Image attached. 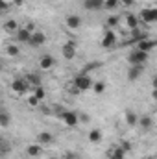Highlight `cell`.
Here are the masks:
<instances>
[{"instance_id":"1","label":"cell","mask_w":157,"mask_h":159,"mask_svg":"<svg viewBox=\"0 0 157 159\" xmlns=\"http://www.w3.org/2000/svg\"><path fill=\"white\" fill-rule=\"evenodd\" d=\"M148 52H142V50H131L129 54H128V63L129 65H144L146 61H148Z\"/></svg>"},{"instance_id":"2","label":"cell","mask_w":157,"mask_h":159,"mask_svg":"<svg viewBox=\"0 0 157 159\" xmlns=\"http://www.w3.org/2000/svg\"><path fill=\"white\" fill-rule=\"evenodd\" d=\"M74 87H76V91L85 93V91H89V89L92 87V80H91V76H89V74L79 72L78 76L74 78Z\"/></svg>"},{"instance_id":"3","label":"cell","mask_w":157,"mask_h":159,"mask_svg":"<svg viewBox=\"0 0 157 159\" xmlns=\"http://www.w3.org/2000/svg\"><path fill=\"white\" fill-rule=\"evenodd\" d=\"M137 19H139V22H144V24H154V22L157 20V9H155V7H144Z\"/></svg>"},{"instance_id":"4","label":"cell","mask_w":157,"mask_h":159,"mask_svg":"<svg viewBox=\"0 0 157 159\" xmlns=\"http://www.w3.org/2000/svg\"><path fill=\"white\" fill-rule=\"evenodd\" d=\"M11 91L17 93V94H24L28 91V81L24 78H15L11 81Z\"/></svg>"},{"instance_id":"5","label":"cell","mask_w":157,"mask_h":159,"mask_svg":"<svg viewBox=\"0 0 157 159\" xmlns=\"http://www.w3.org/2000/svg\"><path fill=\"white\" fill-rule=\"evenodd\" d=\"M115 43H117V35H115V32H113V30H107V32L104 34L102 41H100V44H102L104 48H113V46H115Z\"/></svg>"},{"instance_id":"6","label":"cell","mask_w":157,"mask_h":159,"mask_svg":"<svg viewBox=\"0 0 157 159\" xmlns=\"http://www.w3.org/2000/svg\"><path fill=\"white\" fill-rule=\"evenodd\" d=\"M61 52H63V57L70 61V59H74V57H76V44H74L72 41H69V43H65V44H63Z\"/></svg>"},{"instance_id":"7","label":"cell","mask_w":157,"mask_h":159,"mask_svg":"<svg viewBox=\"0 0 157 159\" xmlns=\"http://www.w3.org/2000/svg\"><path fill=\"white\" fill-rule=\"evenodd\" d=\"M142 70H144V65H129V69H128V80L129 81H137V80L141 78Z\"/></svg>"},{"instance_id":"8","label":"cell","mask_w":157,"mask_h":159,"mask_svg":"<svg viewBox=\"0 0 157 159\" xmlns=\"http://www.w3.org/2000/svg\"><path fill=\"white\" fill-rule=\"evenodd\" d=\"M61 117H63L65 124H67L69 128H76V126H78V122H79V117L74 113V111H65Z\"/></svg>"},{"instance_id":"9","label":"cell","mask_w":157,"mask_h":159,"mask_svg":"<svg viewBox=\"0 0 157 159\" xmlns=\"http://www.w3.org/2000/svg\"><path fill=\"white\" fill-rule=\"evenodd\" d=\"M155 46V41H152V39H148V37H142V39H139L137 41V50H142V52H148L150 54V50Z\"/></svg>"},{"instance_id":"10","label":"cell","mask_w":157,"mask_h":159,"mask_svg":"<svg viewBox=\"0 0 157 159\" xmlns=\"http://www.w3.org/2000/svg\"><path fill=\"white\" fill-rule=\"evenodd\" d=\"M56 65V59L52 57V56H43V57H39V69L41 70H50L52 67Z\"/></svg>"},{"instance_id":"11","label":"cell","mask_w":157,"mask_h":159,"mask_svg":"<svg viewBox=\"0 0 157 159\" xmlns=\"http://www.w3.org/2000/svg\"><path fill=\"white\" fill-rule=\"evenodd\" d=\"M65 24H67L69 30H78L79 26H81V17L79 15H69L65 19Z\"/></svg>"},{"instance_id":"12","label":"cell","mask_w":157,"mask_h":159,"mask_svg":"<svg viewBox=\"0 0 157 159\" xmlns=\"http://www.w3.org/2000/svg\"><path fill=\"white\" fill-rule=\"evenodd\" d=\"M44 43H46V35L43 32H32V37H30L32 46H43Z\"/></svg>"},{"instance_id":"13","label":"cell","mask_w":157,"mask_h":159,"mask_svg":"<svg viewBox=\"0 0 157 159\" xmlns=\"http://www.w3.org/2000/svg\"><path fill=\"white\" fill-rule=\"evenodd\" d=\"M126 152L120 146H113L111 150H107V159H126Z\"/></svg>"},{"instance_id":"14","label":"cell","mask_w":157,"mask_h":159,"mask_svg":"<svg viewBox=\"0 0 157 159\" xmlns=\"http://www.w3.org/2000/svg\"><path fill=\"white\" fill-rule=\"evenodd\" d=\"M54 143V135L50 133V131H41L37 133V144H52Z\"/></svg>"},{"instance_id":"15","label":"cell","mask_w":157,"mask_h":159,"mask_svg":"<svg viewBox=\"0 0 157 159\" xmlns=\"http://www.w3.org/2000/svg\"><path fill=\"white\" fill-rule=\"evenodd\" d=\"M83 7L89 11H96L104 7V0H83Z\"/></svg>"},{"instance_id":"16","label":"cell","mask_w":157,"mask_h":159,"mask_svg":"<svg viewBox=\"0 0 157 159\" xmlns=\"http://www.w3.org/2000/svg\"><path fill=\"white\" fill-rule=\"evenodd\" d=\"M15 34H17L15 37H17V41H19V43H30V37H32V32H28L26 28H20V30H17Z\"/></svg>"},{"instance_id":"17","label":"cell","mask_w":157,"mask_h":159,"mask_svg":"<svg viewBox=\"0 0 157 159\" xmlns=\"http://www.w3.org/2000/svg\"><path fill=\"white\" fill-rule=\"evenodd\" d=\"M102 137H104V133H102V129H98V128H94V129L89 131V143H92V144L100 143Z\"/></svg>"},{"instance_id":"18","label":"cell","mask_w":157,"mask_h":159,"mask_svg":"<svg viewBox=\"0 0 157 159\" xmlns=\"http://www.w3.org/2000/svg\"><path fill=\"white\" fill-rule=\"evenodd\" d=\"M26 154H28V157H39L43 154V146L41 144H30L26 148Z\"/></svg>"},{"instance_id":"19","label":"cell","mask_w":157,"mask_h":159,"mask_svg":"<svg viewBox=\"0 0 157 159\" xmlns=\"http://www.w3.org/2000/svg\"><path fill=\"white\" fill-rule=\"evenodd\" d=\"M137 124H139L141 128H144V129H150V128L154 126V119H152L150 115H142V117H139Z\"/></svg>"},{"instance_id":"20","label":"cell","mask_w":157,"mask_h":159,"mask_svg":"<svg viewBox=\"0 0 157 159\" xmlns=\"http://www.w3.org/2000/svg\"><path fill=\"white\" fill-rule=\"evenodd\" d=\"M124 119H126V124H128V126H137L139 117H137V113H135L133 109H128L126 115H124Z\"/></svg>"},{"instance_id":"21","label":"cell","mask_w":157,"mask_h":159,"mask_svg":"<svg viewBox=\"0 0 157 159\" xmlns=\"http://www.w3.org/2000/svg\"><path fill=\"white\" fill-rule=\"evenodd\" d=\"M126 24H128V28H129V30H135V28H139V24H141V22H139V19H137L135 15H131V13H129V15H126Z\"/></svg>"},{"instance_id":"22","label":"cell","mask_w":157,"mask_h":159,"mask_svg":"<svg viewBox=\"0 0 157 159\" xmlns=\"http://www.w3.org/2000/svg\"><path fill=\"white\" fill-rule=\"evenodd\" d=\"M4 30L7 32V34H15L19 28H17V20H13V19H9V20H6L4 22Z\"/></svg>"},{"instance_id":"23","label":"cell","mask_w":157,"mask_h":159,"mask_svg":"<svg viewBox=\"0 0 157 159\" xmlns=\"http://www.w3.org/2000/svg\"><path fill=\"white\" fill-rule=\"evenodd\" d=\"M6 54H7L9 57H17V56L20 54V48H19L17 44H7V46H6Z\"/></svg>"},{"instance_id":"24","label":"cell","mask_w":157,"mask_h":159,"mask_svg":"<svg viewBox=\"0 0 157 159\" xmlns=\"http://www.w3.org/2000/svg\"><path fill=\"white\" fill-rule=\"evenodd\" d=\"M120 6V0H104V7L102 9H107V11H113Z\"/></svg>"},{"instance_id":"25","label":"cell","mask_w":157,"mask_h":159,"mask_svg":"<svg viewBox=\"0 0 157 159\" xmlns=\"http://www.w3.org/2000/svg\"><path fill=\"white\" fill-rule=\"evenodd\" d=\"M100 67H102V63H100V61H91V63H87V67H85L81 72H83V74H89L91 70H94V69H100Z\"/></svg>"},{"instance_id":"26","label":"cell","mask_w":157,"mask_h":159,"mask_svg":"<svg viewBox=\"0 0 157 159\" xmlns=\"http://www.w3.org/2000/svg\"><path fill=\"white\" fill-rule=\"evenodd\" d=\"M91 89L94 91V94H104V91H105V83H104V81H96V83H92Z\"/></svg>"},{"instance_id":"27","label":"cell","mask_w":157,"mask_h":159,"mask_svg":"<svg viewBox=\"0 0 157 159\" xmlns=\"http://www.w3.org/2000/svg\"><path fill=\"white\" fill-rule=\"evenodd\" d=\"M9 124H11V117H9V113L0 111V126H2V128H7Z\"/></svg>"},{"instance_id":"28","label":"cell","mask_w":157,"mask_h":159,"mask_svg":"<svg viewBox=\"0 0 157 159\" xmlns=\"http://www.w3.org/2000/svg\"><path fill=\"white\" fill-rule=\"evenodd\" d=\"M24 80H26L28 83H32L34 87H39V85H41V78L37 76V74H28Z\"/></svg>"},{"instance_id":"29","label":"cell","mask_w":157,"mask_h":159,"mask_svg":"<svg viewBox=\"0 0 157 159\" xmlns=\"http://www.w3.org/2000/svg\"><path fill=\"white\" fill-rule=\"evenodd\" d=\"M34 96H35L37 100H43V98L46 96V91H44V87H43V85H39V87H35V89H34Z\"/></svg>"},{"instance_id":"30","label":"cell","mask_w":157,"mask_h":159,"mask_svg":"<svg viewBox=\"0 0 157 159\" xmlns=\"http://www.w3.org/2000/svg\"><path fill=\"white\" fill-rule=\"evenodd\" d=\"M120 148H122V150H124V152H126V154H129V152H131V150H133V144H131V143H129V141H126V139H124V141H122V143H120Z\"/></svg>"},{"instance_id":"31","label":"cell","mask_w":157,"mask_h":159,"mask_svg":"<svg viewBox=\"0 0 157 159\" xmlns=\"http://www.w3.org/2000/svg\"><path fill=\"white\" fill-rule=\"evenodd\" d=\"M118 20H120V19H118L117 15L107 17V26H109V28H115V26H118Z\"/></svg>"},{"instance_id":"32","label":"cell","mask_w":157,"mask_h":159,"mask_svg":"<svg viewBox=\"0 0 157 159\" xmlns=\"http://www.w3.org/2000/svg\"><path fill=\"white\" fill-rule=\"evenodd\" d=\"M39 102H41V100H37L34 94L28 98V106H30V107H39Z\"/></svg>"},{"instance_id":"33","label":"cell","mask_w":157,"mask_h":159,"mask_svg":"<svg viewBox=\"0 0 157 159\" xmlns=\"http://www.w3.org/2000/svg\"><path fill=\"white\" fill-rule=\"evenodd\" d=\"M9 6H11V2H6V0H0V11H6V9H9Z\"/></svg>"},{"instance_id":"34","label":"cell","mask_w":157,"mask_h":159,"mask_svg":"<svg viewBox=\"0 0 157 159\" xmlns=\"http://www.w3.org/2000/svg\"><path fill=\"white\" fill-rule=\"evenodd\" d=\"M65 159H78L76 152H65Z\"/></svg>"},{"instance_id":"35","label":"cell","mask_w":157,"mask_h":159,"mask_svg":"<svg viewBox=\"0 0 157 159\" xmlns=\"http://www.w3.org/2000/svg\"><path fill=\"white\" fill-rule=\"evenodd\" d=\"M133 4H135V0H120V6H126V7H129Z\"/></svg>"},{"instance_id":"36","label":"cell","mask_w":157,"mask_h":159,"mask_svg":"<svg viewBox=\"0 0 157 159\" xmlns=\"http://www.w3.org/2000/svg\"><path fill=\"white\" fill-rule=\"evenodd\" d=\"M24 0H11V6H22Z\"/></svg>"},{"instance_id":"37","label":"cell","mask_w":157,"mask_h":159,"mask_svg":"<svg viewBox=\"0 0 157 159\" xmlns=\"http://www.w3.org/2000/svg\"><path fill=\"white\" fill-rule=\"evenodd\" d=\"M79 119L83 120V122H89V115H81V117H79Z\"/></svg>"},{"instance_id":"38","label":"cell","mask_w":157,"mask_h":159,"mask_svg":"<svg viewBox=\"0 0 157 159\" xmlns=\"http://www.w3.org/2000/svg\"><path fill=\"white\" fill-rule=\"evenodd\" d=\"M146 159H155V157H154V156H150V157H146Z\"/></svg>"},{"instance_id":"39","label":"cell","mask_w":157,"mask_h":159,"mask_svg":"<svg viewBox=\"0 0 157 159\" xmlns=\"http://www.w3.org/2000/svg\"><path fill=\"white\" fill-rule=\"evenodd\" d=\"M0 144H2V137H0Z\"/></svg>"},{"instance_id":"40","label":"cell","mask_w":157,"mask_h":159,"mask_svg":"<svg viewBox=\"0 0 157 159\" xmlns=\"http://www.w3.org/2000/svg\"><path fill=\"white\" fill-rule=\"evenodd\" d=\"M22 159H24V157H22Z\"/></svg>"}]
</instances>
